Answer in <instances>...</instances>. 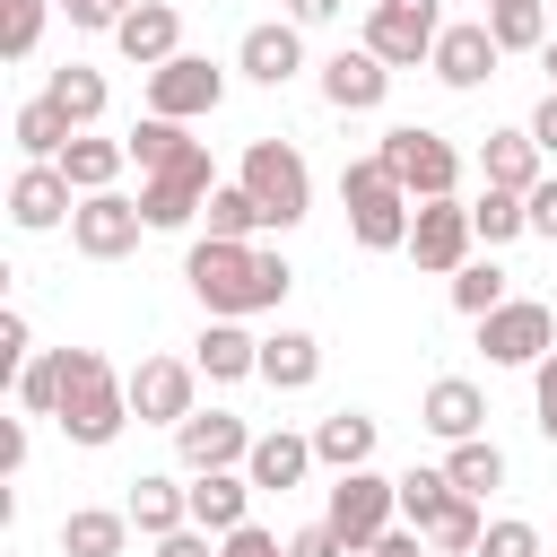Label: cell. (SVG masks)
<instances>
[{
    "label": "cell",
    "instance_id": "cell-1",
    "mask_svg": "<svg viewBox=\"0 0 557 557\" xmlns=\"http://www.w3.org/2000/svg\"><path fill=\"white\" fill-rule=\"evenodd\" d=\"M183 278H191V296H200L209 313H226V322L270 313V305L296 287V270H287L278 252H261V244H226V235H200L191 261H183Z\"/></svg>",
    "mask_w": 557,
    "mask_h": 557
},
{
    "label": "cell",
    "instance_id": "cell-2",
    "mask_svg": "<svg viewBox=\"0 0 557 557\" xmlns=\"http://www.w3.org/2000/svg\"><path fill=\"white\" fill-rule=\"evenodd\" d=\"M122 426H131V383L104 366V348H61V435L113 444Z\"/></svg>",
    "mask_w": 557,
    "mask_h": 557
},
{
    "label": "cell",
    "instance_id": "cell-3",
    "mask_svg": "<svg viewBox=\"0 0 557 557\" xmlns=\"http://www.w3.org/2000/svg\"><path fill=\"white\" fill-rule=\"evenodd\" d=\"M339 200H348V235H357L366 252H409V218H418V200L383 174V157L339 165Z\"/></svg>",
    "mask_w": 557,
    "mask_h": 557
},
{
    "label": "cell",
    "instance_id": "cell-4",
    "mask_svg": "<svg viewBox=\"0 0 557 557\" xmlns=\"http://www.w3.org/2000/svg\"><path fill=\"white\" fill-rule=\"evenodd\" d=\"M374 157H383V174H392L409 200H444V191L461 183V148H453L444 131H426V122H392V131L374 139Z\"/></svg>",
    "mask_w": 557,
    "mask_h": 557
},
{
    "label": "cell",
    "instance_id": "cell-5",
    "mask_svg": "<svg viewBox=\"0 0 557 557\" xmlns=\"http://www.w3.org/2000/svg\"><path fill=\"white\" fill-rule=\"evenodd\" d=\"M235 183H244V191L261 200V218H270L278 235H287V226H296V218L313 209V174H305V157H296L287 139H252V148H244V174H235Z\"/></svg>",
    "mask_w": 557,
    "mask_h": 557
},
{
    "label": "cell",
    "instance_id": "cell-6",
    "mask_svg": "<svg viewBox=\"0 0 557 557\" xmlns=\"http://www.w3.org/2000/svg\"><path fill=\"white\" fill-rule=\"evenodd\" d=\"M209 148L200 139H183L165 165H148V191H139V209H148V226H191L200 209H209Z\"/></svg>",
    "mask_w": 557,
    "mask_h": 557
},
{
    "label": "cell",
    "instance_id": "cell-7",
    "mask_svg": "<svg viewBox=\"0 0 557 557\" xmlns=\"http://www.w3.org/2000/svg\"><path fill=\"white\" fill-rule=\"evenodd\" d=\"M479 348H487V366H540L557 348V313L540 296H505L496 313H479Z\"/></svg>",
    "mask_w": 557,
    "mask_h": 557
},
{
    "label": "cell",
    "instance_id": "cell-8",
    "mask_svg": "<svg viewBox=\"0 0 557 557\" xmlns=\"http://www.w3.org/2000/svg\"><path fill=\"white\" fill-rule=\"evenodd\" d=\"M392 513H400V479H383V470H339V487H331V531H339L357 557L392 531Z\"/></svg>",
    "mask_w": 557,
    "mask_h": 557
},
{
    "label": "cell",
    "instance_id": "cell-9",
    "mask_svg": "<svg viewBox=\"0 0 557 557\" xmlns=\"http://www.w3.org/2000/svg\"><path fill=\"white\" fill-rule=\"evenodd\" d=\"M444 35V9L435 0H374L366 9V52H383L392 70H418Z\"/></svg>",
    "mask_w": 557,
    "mask_h": 557
},
{
    "label": "cell",
    "instance_id": "cell-10",
    "mask_svg": "<svg viewBox=\"0 0 557 557\" xmlns=\"http://www.w3.org/2000/svg\"><path fill=\"white\" fill-rule=\"evenodd\" d=\"M218 96H226V70H218V61H200V52H174V61H157V70H148V113H165V122L218 113Z\"/></svg>",
    "mask_w": 557,
    "mask_h": 557
},
{
    "label": "cell",
    "instance_id": "cell-11",
    "mask_svg": "<svg viewBox=\"0 0 557 557\" xmlns=\"http://www.w3.org/2000/svg\"><path fill=\"white\" fill-rule=\"evenodd\" d=\"M470 244H479V226H470V209L444 191V200H418V218H409V261L418 270H435V278H453L461 261H470Z\"/></svg>",
    "mask_w": 557,
    "mask_h": 557
},
{
    "label": "cell",
    "instance_id": "cell-12",
    "mask_svg": "<svg viewBox=\"0 0 557 557\" xmlns=\"http://www.w3.org/2000/svg\"><path fill=\"white\" fill-rule=\"evenodd\" d=\"M139 226H148V209H139V200H122V191H78L70 244H78L87 261H122V252L139 244Z\"/></svg>",
    "mask_w": 557,
    "mask_h": 557
},
{
    "label": "cell",
    "instance_id": "cell-13",
    "mask_svg": "<svg viewBox=\"0 0 557 557\" xmlns=\"http://www.w3.org/2000/svg\"><path fill=\"white\" fill-rule=\"evenodd\" d=\"M191 383H200V366H183V357H139V366H131V418H139V426H183V418H191Z\"/></svg>",
    "mask_w": 557,
    "mask_h": 557
},
{
    "label": "cell",
    "instance_id": "cell-14",
    "mask_svg": "<svg viewBox=\"0 0 557 557\" xmlns=\"http://www.w3.org/2000/svg\"><path fill=\"white\" fill-rule=\"evenodd\" d=\"M174 453H183V470H235V461L252 453V426H244L235 409H191V418L174 426Z\"/></svg>",
    "mask_w": 557,
    "mask_h": 557
},
{
    "label": "cell",
    "instance_id": "cell-15",
    "mask_svg": "<svg viewBox=\"0 0 557 557\" xmlns=\"http://www.w3.org/2000/svg\"><path fill=\"white\" fill-rule=\"evenodd\" d=\"M235 70H244V78H261V87H287V78L305 70V26H296V17L244 26V44H235Z\"/></svg>",
    "mask_w": 557,
    "mask_h": 557
},
{
    "label": "cell",
    "instance_id": "cell-16",
    "mask_svg": "<svg viewBox=\"0 0 557 557\" xmlns=\"http://www.w3.org/2000/svg\"><path fill=\"white\" fill-rule=\"evenodd\" d=\"M496 61H505V44L487 35V17H479V26H444L435 52H426V70H435L444 87H479V78H496Z\"/></svg>",
    "mask_w": 557,
    "mask_h": 557
},
{
    "label": "cell",
    "instance_id": "cell-17",
    "mask_svg": "<svg viewBox=\"0 0 557 557\" xmlns=\"http://www.w3.org/2000/svg\"><path fill=\"white\" fill-rule=\"evenodd\" d=\"M113 44H122V61L157 70V61H174V52H183V9H174V0H139V9L113 26Z\"/></svg>",
    "mask_w": 557,
    "mask_h": 557
},
{
    "label": "cell",
    "instance_id": "cell-18",
    "mask_svg": "<svg viewBox=\"0 0 557 557\" xmlns=\"http://www.w3.org/2000/svg\"><path fill=\"white\" fill-rule=\"evenodd\" d=\"M383 87H392V61H383V52H366V44L322 61V96H331L339 113H374V104H383Z\"/></svg>",
    "mask_w": 557,
    "mask_h": 557
},
{
    "label": "cell",
    "instance_id": "cell-19",
    "mask_svg": "<svg viewBox=\"0 0 557 557\" xmlns=\"http://www.w3.org/2000/svg\"><path fill=\"white\" fill-rule=\"evenodd\" d=\"M78 183L61 174V165H26L17 183H9V218L26 226V235H44V226H61V218H78V200H70Z\"/></svg>",
    "mask_w": 557,
    "mask_h": 557
},
{
    "label": "cell",
    "instance_id": "cell-20",
    "mask_svg": "<svg viewBox=\"0 0 557 557\" xmlns=\"http://www.w3.org/2000/svg\"><path fill=\"white\" fill-rule=\"evenodd\" d=\"M252 496H261V487H252V470H191V522H200V531H218V540L244 522V505H252Z\"/></svg>",
    "mask_w": 557,
    "mask_h": 557
},
{
    "label": "cell",
    "instance_id": "cell-21",
    "mask_svg": "<svg viewBox=\"0 0 557 557\" xmlns=\"http://www.w3.org/2000/svg\"><path fill=\"white\" fill-rule=\"evenodd\" d=\"M209 383H244V374H261V339L244 331V322H226V313H209V331H200V357H191Z\"/></svg>",
    "mask_w": 557,
    "mask_h": 557
},
{
    "label": "cell",
    "instance_id": "cell-22",
    "mask_svg": "<svg viewBox=\"0 0 557 557\" xmlns=\"http://www.w3.org/2000/svg\"><path fill=\"white\" fill-rule=\"evenodd\" d=\"M479 418H487V400H479V383H470V374L426 383V409H418V426H426V435L461 444V435H479Z\"/></svg>",
    "mask_w": 557,
    "mask_h": 557
},
{
    "label": "cell",
    "instance_id": "cell-23",
    "mask_svg": "<svg viewBox=\"0 0 557 557\" xmlns=\"http://www.w3.org/2000/svg\"><path fill=\"white\" fill-rule=\"evenodd\" d=\"M244 470H252V487H261V496H287V487L313 470V435H287V426H278V435H252Z\"/></svg>",
    "mask_w": 557,
    "mask_h": 557
},
{
    "label": "cell",
    "instance_id": "cell-24",
    "mask_svg": "<svg viewBox=\"0 0 557 557\" xmlns=\"http://www.w3.org/2000/svg\"><path fill=\"white\" fill-rule=\"evenodd\" d=\"M313 374H322V339L313 331H270L261 339V383L270 392H305Z\"/></svg>",
    "mask_w": 557,
    "mask_h": 557
},
{
    "label": "cell",
    "instance_id": "cell-25",
    "mask_svg": "<svg viewBox=\"0 0 557 557\" xmlns=\"http://www.w3.org/2000/svg\"><path fill=\"white\" fill-rule=\"evenodd\" d=\"M131 513H113V505H78L70 522H61V557H122L131 548Z\"/></svg>",
    "mask_w": 557,
    "mask_h": 557
},
{
    "label": "cell",
    "instance_id": "cell-26",
    "mask_svg": "<svg viewBox=\"0 0 557 557\" xmlns=\"http://www.w3.org/2000/svg\"><path fill=\"white\" fill-rule=\"evenodd\" d=\"M9 131H17V148H26V157H35V165H61V148H70V139H78V122H70V113H61V104H52V96H26V104H17V122H9Z\"/></svg>",
    "mask_w": 557,
    "mask_h": 557
},
{
    "label": "cell",
    "instance_id": "cell-27",
    "mask_svg": "<svg viewBox=\"0 0 557 557\" xmlns=\"http://www.w3.org/2000/svg\"><path fill=\"white\" fill-rule=\"evenodd\" d=\"M313 461H331V470H366V461H374V418H366V409H331V418L313 426Z\"/></svg>",
    "mask_w": 557,
    "mask_h": 557
},
{
    "label": "cell",
    "instance_id": "cell-28",
    "mask_svg": "<svg viewBox=\"0 0 557 557\" xmlns=\"http://www.w3.org/2000/svg\"><path fill=\"white\" fill-rule=\"evenodd\" d=\"M479 165H487V183H505V191H531L548 157H540V139H531V131H487Z\"/></svg>",
    "mask_w": 557,
    "mask_h": 557
},
{
    "label": "cell",
    "instance_id": "cell-29",
    "mask_svg": "<svg viewBox=\"0 0 557 557\" xmlns=\"http://www.w3.org/2000/svg\"><path fill=\"white\" fill-rule=\"evenodd\" d=\"M148 540H165V531H183L191 522V487H174V479H131V505H122Z\"/></svg>",
    "mask_w": 557,
    "mask_h": 557
},
{
    "label": "cell",
    "instance_id": "cell-30",
    "mask_svg": "<svg viewBox=\"0 0 557 557\" xmlns=\"http://www.w3.org/2000/svg\"><path fill=\"white\" fill-rule=\"evenodd\" d=\"M122 165H131V148H122V139H87V131H78V139L61 148V174H70L78 191H113V174H122Z\"/></svg>",
    "mask_w": 557,
    "mask_h": 557
},
{
    "label": "cell",
    "instance_id": "cell-31",
    "mask_svg": "<svg viewBox=\"0 0 557 557\" xmlns=\"http://www.w3.org/2000/svg\"><path fill=\"white\" fill-rule=\"evenodd\" d=\"M470 226H479V244H513V235L531 226V191H505V183H487V191L470 200Z\"/></svg>",
    "mask_w": 557,
    "mask_h": 557
},
{
    "label": "cell",
    "instance_id": "cell-32",
    "mask_svg": "<svg viewBox=\"0 0 557 557\" xmlns=\"http://www.w3.org/2000/svg\"><path fill=\"white\" fill-rule=\"evenodd\" d=\"M444 479H453L461 496H487V487H505V453H496L487 435H461V444L444 453Z\"/></svg>",
    "mask_w": 557,
    "mask_h": 557
},
{
    "label": "cell",
    "instance_id": "cell-33",
    "mask_svg": "<svg viewBox=\"0 0 557 557\" xmlns=\"http://www.w3.org/2000/svg\"><path fill=\"white\" fill-rule=\"evenodd\" d=\"M487 35L505 52H548V0H496L487 9Z\"/></svg>",
    "mask_w": 557,
    "mask_h": 557
},
{
    "label": "cell",
    "instance_id": "cell-34",
    "mask_svg": "<svg viewBox=\"0 0 557 557\" xmlns=\"http://www.w3.org/2000/svg\"><path fill=\"white\" fill-rule=\"evenodd\" d=\"M44 96H52V104H61V113H70V122H78V131H87V122H96V113H104V70H87V61H61V70H52V87H44Z\"/></svg>",
    "mask_w": 557,
    "mask_h": 557
},
{
    "label": "cell",
    "instance_id": "cell-35",
    "mask_svg": "<svg viewBox=\"0 0 557 557\" xmlns=\"http://www.w3.org/2000/svg\"><path fill=\"white\" fill-rule=\"evenodd\" d=\"M200 218H209V235H226V244H252V235H261V226H270V218H261V200H252V191H244V183H218V191H209V209H200Z\"/></svg>",
    "mask_w": 557,
    "mask_h": 557
},
{
    "label": "cell",
    "instance_id": "cell-36",
    "mask_svg": "<svg viewBox=\"0 0 557 557\" xmlns=\"http://www.w3.org/2000/svg\"><path fill=\"white\" fill-rule=\"evenodd\" d=\"M453 496H461V487H453L444 470H400V522H418V531H435V522L453 513Z\"/></svg>",
    "mask_w": 557,
    "mask_h": 557
},
{
    "label": "cell",
    "instance_id": "cell-37",
    "mask_svg": "<svg viewBox=\"0 0 557 557\" xmlns=\"http://www.w3.org/2000/svg\"><path fill=\"white\" fill-rule=\"evenodd\" d=\"M496 305H505V270H496V261H461V270H453V313L479 322V313H496Z\"/></svg>",
    "mask_w": 557,
    "mask_h": 557
},
{
    "label": "cell",
    "instance_id": "cell-38",
    "mask_svg": "<svg viewBox=\"0 0 557 557\" xmlns=\"http://www.w3.org/2000/svg\"><path fill=\"white\" fill-rule=\"evenodd\" d=\"M17 400H26V418H61V348L17 366Z\"/></svg>",
    "mask_w": 557,
    "mask_h": 557
},
{
    "label": "cell",
    "instance_id": "cell-39",
    "mask_svg": "<svg viewBox=\"0 0 557 557\" xmlns=\"http://www.w3.org/2000/svg\"><path fill=\"white\" fill-rule=\"evenodd\" d=\"M479 531H487V522H479V496H453V513L426 531V548H435V557H479Z\"/></svg>",
    "mask_w": 557,
    "mask_h": 557
},
{
    "label": "cell",
    "instance_id": "cell-40",
    "mask_svg": "<svg viewBox=\"0 0 557 557\" xmlns=\"http://www.w3.org/2000/svg\"><path fill=\"white\" fill-rule=\"evenodd\" d=\"M44 9H52V0H0V52H9V61H26V52L44 44Z\"/></svg>",
    "mask_w": 557,
    "mask_h": 557
},
{
    "label": "cell",
    "instance_id": "cell-41",
    "mask_svg": "<svg viewBox=\"0 0 557 557\" xmlns=\"http://www.w3.org/2000/svg\"><path fill=\"white\" fill-rule=\"evenodd\" d=\"M122 148H131V165L148 174V165H165V157L183 148V122H165V113H148V122H139V131H131Z\"/></svg>",
    "mask_w": 557,
    "mask_h": 557
},
{
    "label": "cell",
    "instance_id": "cell-42",
    "mask_svg": "<svg viewBox=\"0 0 557 557\" xmlns=\"http://www.w3.org/2000/svg\"><path fill=\"white\" fill-rule=\"evenodd\" d=\"M479 557H540V531L531 522H487L479 531Z\"/></svg>",
    "mask_w": 557,
    "mask_h": 557
},
{
    "label": "cell",
    "instance_id": "cell-43",
    "mask_svg": "<svg viewBox=\"0 0 557 557\" xmlns=\"http://www.w3.org/2000/svg\"><path fill=\"white\" fill-rule=\"evenodd\" d=\"M52 9H61L70 26H104V35H113V26H122V17L139 9V0H52Z\"/></svg>",
    "mask_w": 557,
    "mask_h": 557
},
{
    "label": "cell",
    "instance_id": "cell-44",
    "mask_svg": "<svg viewBox=\"0 0 557 557\" xmlns=\"http://www.w3.org/2000/svg\"><path fill=\"white\" fill-rule=\"evenodd\" d=\"M531 409H540V435L557 444V348H548V357L531 366Z\"/></svg>",
    "mask_w": 557,
    "mask_h": 557
},
{
    "label": "cell",
    "instance_id": "cell-45",
    "mask_svg": "<svg viewBox=\"0 0 557 557\" xmlns=\"http://www.w3.org/2000/svg\"><path fill=\"white\" fill-rule=\"evenodd\" d=\"M287 557H357V548H348V540L331 531V513H322V522H305V531L287 540Z\"/></svg>",
    "mask_w": 557,
    "mask_h": 557
},
{
    "label": "cell",
    "instance_id": "cell-46",
    "mask_svg": "<svg viewBox=\"0 0 557 557\" xmlns=\"http://www.w3.org/2000/svg\"><path fill=\"white\" fill-rule=\"evenodd\" d=\"M218 557H287V548H278V540H270L261 522H235V531L218 540Z\"/></svg>",
    "mask_w": 557,
    "mask_h": 557
},
{
    "label": "cell",
    "instance_id": "cell-47",
    "mask_svg": "<svg viewBox=\"0 0 557 557\" xmlns=\"http://www.w3.org/2000/svg\"><path fill=\"white\" fill-rule=\"evenodd\" d=\"M531 235H548V244H557V174H540V183H531Z\"/></svg>",
    "mask_w": 557,
    "mask_h": 557
},
{
    "label": "cell",
    "instance_id": "cell-48",
    "mask_svg": "<svg viewBox=\"0 0 557 557\" xmlns=\"http://www.w3.org/2000/svg\"><path fill=\"white\" fill-rule=\"evenodd\" d=\"M157 557H218V548H209V531H200V522H183V531H165V540H157Z\"/></svg>",
    "mask_w": 557,
    "mask_h": 557
},
{
    "label": "cell",
    "instance_id": "cell-49",
    "mask_svg": "<svg viewBox=\"0 0 557 557\" xmlns=\"http://www.w3.org/2000/svg\"><path fill=\"white\" fill-rule=\"evenodd\" d=\"M0 366H9V374L26 366V313H0Z\"/></svg>",
    "mask_w": 557,
    "mask_h": 557
},
{
    "label": "cell",
    "instance_id": "cell-50",
    "mask_svg": "<svg viewBox=\"0 0 557 557\" xmlns=\"http://www.w3.org/2000/svg\"><path fill=\"white\" fill-rule=\"evenodd\" d=\"M531 139H540V157H548V165H557V87H548V96H540V113H531Z\"/></svg>",
    "mask_w": 557,
    "mask_h": 557
},
{
    "label": "cell",
    "instance_id": "cell-51",
    "mask_svg": "<svg viewBox=\"0 0 557 557\" xmlns=\"http://www.w3.org/2000/svg\"><path fill=\"white\" fill-rule=\"evenodd\" d=\"M418 540H426V531H418V522H392V531H383V540H374V548H366V557H418Z\"/></svg>",
    "mask_w": 557,
    "mask_h": 557
},
{
    "label": "cell",
    "instance_id": "cell-52",
    "mask_svg": "<svg viewBox=\"0 0 557 557\" xmlns=\"http://www.w3.org/2000/svg\"><path fill=\"white\" fill-rule=\"evenodd\" d=\"M331 9H339V0H287V17H296V26H322Z\"/></svg>",
    "mask_w": 557,
    "mask_h": 557
},
{
    "label": "cell",
    "instance_id": "cell-53",
    "mask_svg": "<svg viewBox=\"0 0 557 557\" xmlns=\"http://www.w3.org/2000/svg\"><path fill=\"white\" fill-rule=\"evenodd\" d=\"M548 78H557V35H548Z\"/></svg>",
    "mask_w": 557,
    "mask_h": 557
},
{
    "label": "cell",
    "instance_id": "cell-54",
    "mask_svg": "<svg viewBox=\"0 0 557 557\" xmlns=\"http://www.w3.org/2000/svg\"><path fill=\"white\" fill-rule=\"evenodd\" d=\"M487 9H496V0H487Z\"/></svg>",
    "mask_w": 557,
    "mask_h": 557
}]
</instances>
